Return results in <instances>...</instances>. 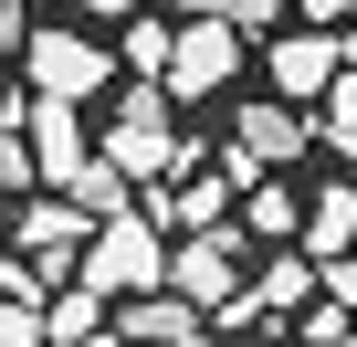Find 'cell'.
I'll list each match as a JSON object with an SVG mask.
<instances>
[{
	"instance_id": "1",
	"label": "cell",
	"mask_w": 357,
	"mask_h": 347,
	"mask_svg": "<svg viewBox=\"0 0 357 347\" xmlns=\"http://www.w3.org/2000/svg\"><path fill=\"white\" fill-rule=\"evenodd\" d=\"M168 105H178V95H168L158 74H137V84H126V105H116V126H105V158L126 168L137 190H168L178 168H200V158H211L200 137H178V126H168Z\"/></svg>"
},
{
	"instance_id": "2",
	"label": "cell",
	"mask_w": 357,
	"mask_h": 347,
	"mask_svg": "<svg viewBox=\"0 0 357 347\" xmlns=\"http://www.w3.org/2000/svg\"><path fill=\"white\" fill-rule=\"evenodd\" d=\"M74 274H84L95 295H158V284H168V242H158L147 211H116V221H95V242H84Z\"/></svg>"
},
{
	"instance_id": "3",
	"label": "cell",
	"mask_w": 357,
	"mask_h": 347,
	"mask_svg": "<svg viewBox=\"0 0 357 347\" xmlns=\"http://www.w3.org/2000/svg\"><path fill=\"white\" fill-rule=\"evenodd\" d=\"M11 242H22V263H32L43 284H74V263H84V242H95V211H84L74 190H32V200L11 211Z\"/></svg>"
},
{
	"instance_id": "4",
	"label": "cell",
	"mask_w": 357,
	"mask_h": 347,
	"mask_svg": "<svg viewBox=\"0 0 357 347\" xmlns=\"http://www.w3.org/2000/svg\"><path fill=\"white\" fill-rule=\"evenodd\" d=\"M168 284L190 295L200 316H221L231 295H242V232L221 221V232H178V253H168Z\"/></svg>"
},
{
	"instance_id": "5",
	"label": "cell",
	"mask_w": 357,
	"mask_h": 347,
	"mask_svg": "<svg viewBox=\"0 0 357 347\" xmlns=\"http://www.w3.org/2000/svg\"><path fill=\"white\" fill-rule=\"evenodd\" d=\"M22 64H32V95H63V105L105 95V74H116V53L84 32H43V43H22Z\"/></svg>"
},
{
	"instance_id": "6",
	"label": "cell",
	"mask_w": 357,
	"mask_h": 347,
	"mask_svg": "<svg viewBox=\"0 0 357 347\" xmlns=\"http://www.w3.org/2000/svg\"><path fill=\"white\" fill-rule=\"evenodd\" d=\"M231 74H242V32H231V22H178V53H168L158 84H168V95H221Z\"/></svg>"
},
{
	"instance_id": "7",
	"label": "cell",
	"mask_w": 357,
	"mask_h": 347,
	"mask_svg": "<svg viewBox=\"0 0 357 347\" xmlns=\"http://www.w3.org/2000/svg\"><path fill=\"white\" fill-rule=\"evenodd\" d=\"M116 347H200V305L158 284V295H126L116 305Z\"/></svg>"
},
{
	"instance_id": "8",
	"label": "cell",
	"mask_w": 357,
	"mask_h": 347,
	"mask_svg": "<svg viewBox=\"0 0 357 347\" xmlns=\"http://www.w3.org/2000/svg\"><path fill=\"white\" fill-rule=\"evenodd\" d=\"M32 158H43V190H74L84 168H95V137H84V116H74L63 95L32 105Z\"/></svg>"
},
{
	"instance_id": "9",
	"label": "cell",
	"mask_w": 357,
	"mask_h": 347,
	"mask_svg": "<svg viewBox=\"0 0 357 347\" xmlns=\"http://www.w3.org/2000/svg\"><path fill=\"white\" fill-rule=\"evenodd\" d=\"M263 64H273V95L315 105V95H326V84L347 74V43H336V32H284V43H273Z\"/></svg>"
},
{
	"instance_id": "10",
	"label": "cell",
	"mask_w": 357,
	"mask_h": 347,
	"mask_svg": "<svg viewBox=\"0 0 357 347\" xmlns=\"http://www.w3.org/2000/svg\"><path fill=\"white\" fill-rule=\"evenodd\" d=\"M231 137H242L263 168H294V158L315 147V126H305V105H294V95H273V105H242V116H231Z\"/></svg>"
},
{
	"instance_id": "11",
	"label": "cell",
	"mask_w": 357,
	"mask_h": 347,
	"mask_svg": "<svg viewBox=\"0 0 357 347\" xmlns=\"http://www.w3.org/2000/svg\"><path fill=\"white\" fill-rule=\"evenodd\" d=\"M105 305H116V295H95L84 274H74V284H53V295H43L53 347H105V337H116V316H105Z\"/></svg>"
},
{
	"instance_id": "12",
	"label": "cell",
	"mask_w": 357,
	"mask_h": 347,
	"mask_svg": "<svg viewBox=\"0 0 357 347\" xmlns=\"http://www.w3.org/2000/svg\"><path fill=\"white\" fill-rule=\"evenodd\" d=\"M252 305H273V316H294V305H315L326 295V263L315 253H273V263H252V284H242Z\"/></svg>"
},
{
	"instance_id": "13",
	"label": "cell",
	"mask_w": 357,
	"mask_h": 347,
	"mask_svg": "<svg viewBox=\"0 0 357 347\" xmlns=\"http://www.w3.org/2000/svg\"><path fill=\"white\" fill-rule=\"evenodd\" d=\"M147 221H168V232H221V221H231V179H221V168H200L190 190L147 200Z\"/></svg>"
},
{
	"instance_id": "14",
	"label": "cell",
	"mask_w": 357,
	"mask_h": 347,
	"mask_svg": "<svg viewBox=\"0 0 357 347\" xmlns=\"http://www.w3.org/2000/svg\"><path fill=\"white\" fill-rule=\"evenodd\" d=\"M305 253L315 263H347L357 253V190H315L305 200Z\"/></svg>"
},
{
	"instance_id": "15",
	"label": "cell",
	"mask_w": 357,
	"mask_h": 347,
	"mask_svg": "<svg viewBox=\"0 0 357 347\" xmlns=\"http://www.w3.org/2000/svg\"><path fill=\"white\" fill-rule=\"evenodd\" d=\"M32 179H43V158H32V105L0 95V200H32Z\"/></svg>"
},
{
	"instance_id": "16",
	"label": "cell",
	"mask_w": 357,
	"mask_h": 347,
	"mask_svg": "<svg viewBox=\"0 0 357 347\" xmlns=\"http://www.w3.org/2000/svg\"><path fill=\"white\" fill-rule=\"evenodd\" d=\"M315 137H326V147H347V158H357V64H347V74H336V84H326V95H315Z\"/></svg>"
},
{
	"instance_id": "17",
	"label": "cell",
	"mask_w": 357,
	"mask_h": 347,
	"mask_svg": "<svg viewBox=\"0 0 357 347\" xmlns=\"http://www.w3.org/2000/svg\"><path fill=\"white\" fill-rule=\"evenodd\" d=\"M294 211H305V200H294L284 179H252V200H242V232H263V242H284V232H294Z\"/></svg>"
},
{
	"instance_id": "18",
	"label": "cell",
	"mask_w": 357,
	"mask_h": 347,
	"mask_svg": "<svg viewBox=\"0 0 357 347\" xmlns=\"http://www.w3.org/2000/svg\"><path fill=\"white\" fill-rule=\"evenodd\" d=\"M126 190H137V179H126V168H116L105 147H95V168H84V179H74V200H84L95 221H116V211H126Z\"/></svg>"
},
{
	"instance_id": "19",
	"label": "cell",
	"mask_w": 357,
	"mask_h": 347,
	"mask_svg": "<svg viewBox=\"0 0 357 347\" xmlns=\"http://www.w3.org/2000/svg\"><path fill=\"white\" fill-rule=\"evenodd\" d=\"M190 22H231V32H273V11L284 0H178Z\"/></svg>"
},
{
	"instance_id": "20",
	"label": "cell",
	"mask_w": 357,
	"mask_h": 347,
	"mask_svg": "<svg viewBox=\"0 0 357 347\" xmlns=\"http://www.w3.org/2000/svg\"><path fill=\"white\" fill-rule=\"evenodd\" d=\"M0 347H53V326H43V295H0Z\"/></svg>"
},
{
	"instance_id": "21",
	"label": "cell",
	"mask_w": 357,
	"mask_h": 347,
	"mask_svg": "<svg viewBox=\"0 0 357 347\" xmlns=\"http://www.w3.org/2000/svg\"><path fill=\"white\" fill-rule=\"evenodd\" d=\"M168 53H178V32L137 11V22H126V64H137V74H168Z\"/></svg>"
},
{
	"instance_id": "22",
	"label": "cell",
	"mask_w": 357,
	"mask_h": 347,
	"mask_svg": "<svg viewBox=\"0 0 357 347\" xmlns=\"http://www.w3.org/2000/svg\"><path fill=\"white\" fill-rule=\"evenodd\" d=\"M294 337H305V347H336V337H357V326H347V305L326 295V305H305V316H294Z\"/></svg>"
},
{
	"instance_id": "23",
	"label": "cell",
	"mask_w": 357,
	"mask_h": 347,
	"mask_svg": "<svg viewBox=\"0 0 357 347\" xmlns=\"http://www.w3.org/2000/svg\"><path fill=\"white\" fill-rule=\"evenodd\" d=\"M305 22H357V0H294Z\"/></svg>"
},
{
	"instance_id": "24",
	"label": "cell",
	"mask_w": 357,
	"mask_h": 347,
	"mask_svg": "<svg viewBox=\"0 0 357 347\" xmlns=\"http://www.w3.org/2000/svg\"><path fill=\"white\" fill-rule=\"evenodd\" d=\"M84 11H105V22H137V11H147V0H84Z\"/></svg>"
},
{
	"instance_id": "25",
	"label": "cell",
	"mask_w": 357,
	"mask_h": 347,
	"mask_svg": "<svg viewBox=\"0 0 357 347\" xmlns=\"http://www.w3.org/2000/svg\"><path fill=\"white\" fill-rule=\"evenodd\" d=\"M336 43H347V64H357V22H347V32H336Z\"/></svg>"
},
{
	"instance_id": "26",
	"label": "cell",
	"mask_w": 357,
	"mask_h": 347,
	"mask_svg": "<svg viewBox=\"0 0 357 347\" xmlns=\"http://www.w3.org/2000/svg\"><path fill=\"white\" fill-rule=\"evenodd\" d=\"M336 347H357V337H336Z\"/></svg>"
}]
</instances>
